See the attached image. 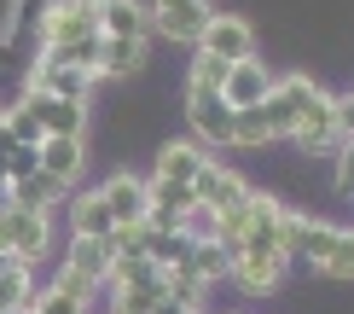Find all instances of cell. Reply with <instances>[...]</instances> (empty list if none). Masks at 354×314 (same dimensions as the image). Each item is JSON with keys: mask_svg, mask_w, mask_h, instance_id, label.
Returning a JSON list of instances; mask_svg holds the SVG:
<instances>
[{"mask_svg": "<svg viewBox=\"0 0 354 314\" xmlns=\"http://www.w3.org/2000/svg\"><path fill=\"white\" fill-rule=\"evenodd\" d=\"M285 262H308L326 279H348L354 274V238L337 221H308L290 209L285 216Z\"/></svg>", "mask_w": 354, "mask_h": 314, "instance_id": "obj_1", "label": "cell"}, {"mask_svg": "<svg viewBox=\"0 0 354 314\" xmlns=\"http://www.w3.org/2000/svg\"><path fill=\"white\" fill-rule=\"evenodd\" d=\"M0 250H6L12 262L35 268V262L53 250V216H47V209H18V204H6V209H0Z\"/></svg>", "mask_w": 354, "mask_h": 314, "instance_id": "obj_2", "label": "cell"}, {"mask_svg": "<svg viewBox=\"0 0 354 314\" xmlns=\"http://www.w3.org/2000/svg\"><path fill=\"white\" fill-rule=\"evenodd\" d=\"M319 94H326V87H319L314 76H285V82L268 87V99H261L256 111H261V123H268L273 140H290V134H297V123H302V111H308Z\"/></svg>", "mask_w": 354, "mask_h": 314, "instance_id": "obj_3", "label": "cell"}, {"mask_svg": "<svg viewBox=\"0 0 354 314\" xmlns=\"http://www.w3.org/2000/svg\"><path fill=\"white\" fill-rule=\"evenodd\" d=\"M186 123H192V140H198L203 152L232 140V111H227V99H221V87L186 82Z\"/></svg>", "mask_w": 354, "mask_h": 314, "instance_id": "obj_4", "label": "cell"}, {"mask_svg": "<svg viewBox=\"0 0 354 314\" xmlns=\"http://www.w3.org/2000/svg\"><path fill=\"white\" fill-rule=\"evenodd\" d=\"M198 53L221 58V64H244V58H256V29L239 12H209V24L198 35Z\"/></svg>", "mask_w": 354, "mask_h": 314, "instance_id": "obj_5", "label": "cell"}, {"mask_svg": "<svg viewBox=\"0 0 354 314\" xmlns=\"http://www.w3.org/2000/svg\"><path fill=\"white\" fill-rule=\"evenodd\" d=\"M76 35H99V0H53L41 12V47H70Z\"/></svg>", "mask_w": 354, "mask_h": 314, "instance_id": "obj_6", "label": "cell"}, {"mask_svg": "<svg viewBox=\"0 0 354 314\" xmlns=\"http://www.w3.org/2000/svg\"><path fill=\"white\" fill-rule=\"evenodd\" d=\"M209 0H151L145 6V18H151V35H169V41H186V47H198L203 24H209Z\"/></svg>", "mask_w": 354, "mask_h": 314, "instance_id": "obj_7", "label": "cell"}, {"mask_svg": "<svg viewBox=\"0 0 354 314\" xmlns=\"http://www.w3.org/2000/svg\"><path fill=\"white\" fill-rule=\"evenodd\" d=\"M18 111H24V116H29V123H35L41 134H58V140H82V128H87V105L47 99V94H35V87H24Z\"/></svg>", "mask_w": 354, "mask_h": 314, "instance_id": "obj_8", "label": "cell"}, {"mask_svg": "<svg viewBox=\"0 0 354 314\" xmlns=\"http://www.w3.org/2000/svg\"><path fill=\"white\" fill-rule=\"evenodd\" d=\"M244 181H239V169H227V163H215V157H203V169L192 175V198H198L209 216H221V209H239L244 204Z\"/></svg>", "mask_w": 354, "mask_h": 314, "instance_id": "obj_9", "label": "cell"}, {"mask_svg": "<svg viewBox=\"0 0 354 314\" xmlns=\"http://www.w3.org/2000/svg\"><path fill=\"white\" fill-rule=\"evenodd\" d=\"M285 268H290V262L273 256V250H239L232 268H227V279H232L244 297H273L279 279H285Z\"/></svg>", "mask_w": 354, "mask_h": 314, "instance_id": "obj_10", "label": "cell"}, {"mask_svg": "<svg viewBox=\"0 0 354 314\" xmlns=\"http://www.w3.org/2000/svg\"><path fill=\"white\" fill-rule=\"evenodd\" d=\"M111 262H116V256H111L105 238H70V245H64V268H58V274L76 279L82 291H99V286L111 279Z\"/></svg>", "mask_w": 354, "mask_h": 314, "instance_id": "obj_11", "label": "cell"}, {"mask_svg": "<svg viewBox=\"0 0 354 314\" xmlns=\"http://www.w3.org/2000/svg\"><path fill=\"white\" fill-rule=\"evenodd\" d=\"M145 58H151V41H122V35H99V53H93V82H122V76H140Z\"/></svg>", "mask_w": 354, "mask_h": 314, "instance_id": "obj_12", "label": "cell"}, {"mask_svg": "<svg viewBox=\"0 0 354 314\" xmlns=\"http://www.w3.org/2000/svg\"><path fill=\"white\" fill-rule=\"evenodd\" d=\"M82 163H87V152H82V140H58V134H47V140L35 146V169L47 175L53 186H76L82 181Z\"/></svg>", "mask_w": 354, "mask_h": 314, "instance_id": "obj_13", "label": "cell"}, {"mask_svg": "<svg viewBox=\"0 0 354 314\" xmlns=\"http://www.w3.org/2000/svg\"><path fill=\"white\" fill-rule=\"evenodd\" d=\"M99 198H105L116 227H140V216H145V181H140L134 169H116L111 181L99 186Z\"/></svg>", "mask_w": 354, "mask_h": 314, "instance_id": "obj_14", "label": "cell"}, {"mask_svg": "<svg viewBox=\"0 0 354 314\" xmlns=\"http://www.w3.org/2000/svg\"><path fill=\"white\" fill-rule=\"evenodd\" d=\"M268 70H261V58H244V64H227V82H221V99H227V111H250V105L268 99Z\"/></svg>", "mask_w": 354, "mask_h": 314, "instance_id": "obj_15", "label": "cell"}, {"mask_svg": "<svg viewBox=\"0 0 354 314\" xmlns=\"http://www.w3.org/2000/svg\"><path fill=\"white\" fill-rule=\"evenodd\" d=\"M99 35L151 41V18H145V0H99Z\"/></svg>", "mask_w": 354, "mask_h": 314, "instance_id": "obj_16", "label": "cell"}, {"mask_svg": "<svg viewBox=\"0 0 354 314\" xmlns=\"http://www.w3.org/2000/svg\"><path fill=\"white\" fill-rule=\"evenodd\" d=\"M35 94H47V99H64V105H87V87H93V76L76 64H35Z\"/></svg>", "mask_w": 354, "mask_h": 314, "instance_id": "obj_17", "label": "cell"}, {"mask_svg": "<svg viewBox=\"0 0 354 314\" xmlns=\"http://www.w3.org/2000/svg\"><path fill=\"white\" fill-rule=\"evenodd\" d=\"M203 157H209V152H203L198 140H169L163 152H157V175H151V181H174V186H192V175L203 169Z\"/></svg>", "mask_w": 354, "mask_h": 314, "instance_id": "obj_18", "label": "cell"}, {"mask_svg": "<svg viewBox=\"0 0 354 314\" xmlns=\"http://www.w3.org/2000/svg\"><path fill=\"white\" fill-rule=\"evenodd\" d=\"M116 227L111 221V209L99 192H76V204H70V238H105Z\"/></svg>", "mask_w": 354, "mask_h": 314, "instance_id": "obj_19", "label": "cell"}, {"mask_svg": "<svg viewBox=\"0 0 354 314\" xmlns=\"http://www.w3.org/2000/svg\"><path fill=\"white\" fill-rule=\"evenodd\" d=\"M6 198L18 204V209H47V216H53V204L64 198V186H53L47 175L35 169V175H18V181H6Z\"/></svg>", "mask_w": 354, "mask_h": 314, "instance_id": "obj_20", "label": "cell"}, {"mask_svg": "<svg viewBox=\"0 0 354 314\" xmlns=\"http://www.w3.org/2000/svg\"><path fill=\"white\" fill-rule=\"evenodd\" d=\"M29 303H35V268L12 262L6 274H0V314H24Z\"/></svg>", "mask_w": 354, "mask_h": 314, "instance_id": "obj_21", "label": "cell"}, {"mask_svg": "<svg viewBox=\"0 0 354 314\" xmlns=\"http://www.w3.org/2000/svg\"><path fill=\"white\" fill-rule=\"evenodd\" d=\"M186 268L203 279V286H221V279H227V268H232V250H221L215 238H198V245H192V256H186Z\"/></svg>", "mask_w": 354, "mask_h": 314, "instance_id": "obj_22", "label": "cell"}, {"mask_svg": "<svg viewBox=\"0 0 354 314\" xmlns=\"http://www.w3.org/2000/svg\"><path fill=\"white\" fill-rule=\"evenodd\" d=\"M227 146H239V152H261V146H273V134H268V123H261L256 105H250V111H232V140Z\"/></svg>", "mask_w": 354, "mask_h": 314, "instance_id": "obj_23", "label": "cell"}, {"mask_svg": "<svg viewBox=\"0 0 354 314\" xmlns=\"http://www.w3.org/2000/svg\"><path fill=\"white\" fill-rule=\"evenodd\" d=\"M186 82L221 87V82H227V64H221V58H209V53H198V58H192V70H186Z\"/></svg>", "mask_w": 354, "mask_h": 314, "instance_id": "obj_24", "label": "cell"}, {"mask_svg": "<svg viewBox=\"0 0 354 314\" xmlns=\"http://www.w3.org/2000/svg\"><path fill=\"white\" fill-rule=\"evenodd\" d=\"M151 314H192V308H180V303H169V297H163V303H157Z\"/></svg>", "mask_w": 354, "mask_h": 314, "instance_id": "obj_25", "label": "cell"}, {"mask_svg": "<svg viewBox=\"0 0 354 314\" xmlns=\"http://www.w3.org/2000/svg\"><path fill=\"white\" fill-rule=\"evenodd\" d=\"M24 314H29V308H24Z\"/></svg>", "mask_w": 354, "mask_h": 314, "instance_id": "obj_26", "label": "cell"}]
</instances>
